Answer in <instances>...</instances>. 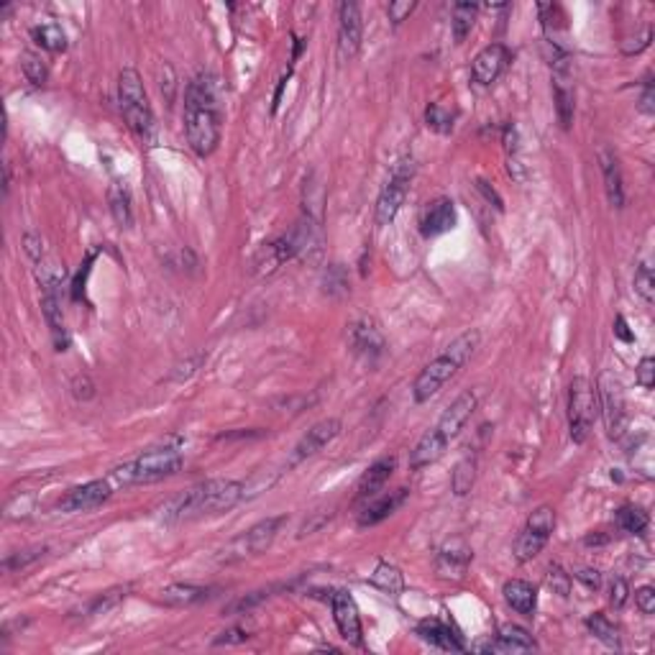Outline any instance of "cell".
<instances>
[{
	"label": "cell",
	"instance_id": "1",
	"mask_svg": "<svg viewBox=\"0 0 655 655\" xmlns=\"http://www.w3.org/2000/svg\"><path fill=\"white\" fill-rule=\"evenodd\" d=\"M185 134L190 149L210 156L220 144V111L216 84L205 75L195 77L185 90Z\"/></svg>",
	"mask_w": 655,
	"mask_h": 655
},
{
	"label": "cell",
	"instance_id": "2",
	"mask_svg": "<svg viewBox=\"0 0 655 655\" xmlns=\"http://www.w3.org/2000/svg\"><path fill=\"white\" fill-rule=\"evenodd\" d=\"M243 484L234 479H208L202 484H195L180 494L177 500L164 507V518L169 522H190L223 515L234 509L235 504L243 500Z\"/></svg>",
	"mask_w": 655,
	"mask_h": 655
},
{
	"label": "cell",
	"instance_id": "3",
	"mask_svg": "<svg viewBox=\"0 0 655 655\" xmlns=\"http://www.w3.org/2000/svg\"><path fill=\"white\" fill-rule=\"evenodd\" d=\"M180 469H182V451L177 446H164V448H149L126 461L123 466H116L108 474V479L116 489L141 487V484H156L162 479H169Z\"/></svg>",
	"mask_w": 655,
	"mask_h": 655
},
{
	"label": "cell",
	"instance_id": "4",
	"mask_svg": "<svg viewBox=\"0 0 655 655\" xmlns=\"http://www.w3.org/2000/svg\"><path fill=\"white\" fill-rule=\"evenodd\" d=\"M118 101H120V113L126 118L128 128L134 131L141 141L154 138V111L149 95L144 90V83L138 72L131 67L120 69L118 75Z\"/></svg>",
	"mask_w": 655,
	"mask_h": 655
},
{
	"label": "cell",
	"instance_id": "5",
	"mask_svg": "<svg viewBox=\"0 0 655 655\" xmlns=\"http://www.w3.org/2000/svg\"><path fill=\"white\" fill-rule=\"evenodd\" d=\"M599 415L597 389L587 376H576L569 386V436L573 443H584Z\"/></svg>",
	"mask_w": 655,
	"mask_h": 655
},
{
	"label": "cell",
	"instance_id": "6",
	"mask_svg": "<svg viewBox=\"0 0 655 655\" xmlns=\"http://www.w3.org/2000/svg\"><path fill=\"white\" fill-rule=\"evenodd\" d=\"M412 174H415V162H412L410 156H404V159H400V162L394 164L392 174H389V180H386V185L382 187V192H379V200H376V210H374L376 226L385 228V226H389L392 220L400 216L404 200H407V192H410Z\"/></svg>",
	"mask_w": 655,
	"mask_h": 655
},
{
	"label": "cell",
	"instance_id": "7",
	"mask_svg": "<svg viewBox=\"0 0 655 655\" xmlns=\"http://www.w3.org/2000/svg\"><path fill=\"white\" fill-rule=\"evenodd\" d=\"M307 241H310V223H307V228H305V223H297L289 234L279 235L277 241L264 243L259 249V253L253 256V271L261 274V277L277 271L285 261H292L297 253L303 252Z\"/></svg>",
	"mask_w": 655,
	"mask_h": 655
},
{
	"label": "cell",
	"instance_id": "8",
	"mask_svg": "<svg viewBox=\"0 0 655 655\" xmlns=\"http://www.w3.org/2000/svg\"><path fill=\"white\" fill-rule=\"evenodd\" d=\"M553 530H555V509L553 507H548V504H543V507H538V509L527 518L525 527H522V533L518 536V540H515V561H518V563L533 561V558L548 545V540L553 536Z\"/></svg>",
	"mask_w": 655,
	"mask_h": 655
},
{
	"label": "cell",
	"instance_id": "9",
	"mask_svg": "<svg viewBox=\"0 0 655 655\" xmlns=\"http://www.w3.org/2000/svg\"><path fill=\"white\" fill-rule=\"evenodd\" d=\"M285 522H287L285 515H277V518H267V520L256 522L253 527H249L243 536H238V538L223 551L220 561L231 563V561H241V558H246V555L264 553L271 543H274V538L279 536V530H282Z\"/></svg>",
	"mask_w": 655,
	"mask_h": 655
},
{
	"label": "cell",
	"instance_id": "10",
	"mask_svg": "<svg viewBox=\"0 0 655 655\" xmlns=\"http://www.w3.org/2000/svg\"><path fill=\"white\" fill-rule=\"evenodd\" d=\"M458 369H461V364L446 351L440 353L438 358H433L428 367H422V371L418 374V379H415V385H412V397H415V403L422 404L428 403V400H433L438 392L454 379Z\"/></svg>",
	"mask_w": 655,
	"mask_h": 655
},
{
	"label": "cell",
	"instance_id": "11",
	"mask_svg": "<svg viewBox=\"0 0 655 655\" xmlns=\"http://www.w3.org/2000/svg\"><path fill=\"white\" fill-rule=\"evenodd\" d=\"M364 41V21L358 3H341L338 5V57L341 62H351L361 51Z\"/></svg>",
	"mask_w": 655,
	"mask_h": 655
},
{
	"label": "cell",
	"instance_id": "12",
	"mask_svg": "<svg viewBox=\"0 0 655 655\" xmlns=\"http://www.w3.org/2000/svg\"><path fill=\"white\" fill-rule=\"evenodd\" d=\"M44 285V295H41V310L51 331V341L57 351H67L69 349V331L65 323V313H62V297H59V277H41Z\"/></svg>",
	"mask_w": 655,
	"mask_h": 655
},
{
	"label": "cell",
	"instance_id": "13",
	"mask_svg": "<svg viewBox=\"0 0 655 655\" xmlns=\"http://www.w3.org/2000/svg\"><path fill=\"white\" fill-rule=\"evenodd\" d=\"M597 400H599V407H602V415H605L609 438H622L624 425H627V412H624L622 389L620 385H617V379H612V374H602Z\"/></svg>",
	"mask_w": 655,
	"mask_h": 655
},
{
	"label": "cell",
	"instance_id": "14",
	"mask_svg": "<svg viewBox=\"0 0 655 655\" xmlns=\"http://www.w3.org/2000/svg\"><path fill=\"white\" fill-rule=\"evenodd\" d=\"M509 65H512V51L507 49L504 44H489V47H484L474 57L471 77H474V83H479L482 87H489V84H494L502 77Z\"/></svg>",
	"mask_w": 655,
	"mask_h": 655
},
{
	"label": "cell",
	"instance_id": "15",
	"mask_svg": "<svg viewBox=\"0 0 655 655\" xmlns=\"http://www.w3.org/2000/svg\"><path fill=\"white\" fill-rule=\"evenodd\" d=\"M116 491V487L111 484V479H95V482H87L83 487L69 489L67 497L59 500V509L62 512H90V509H98L101 504L111 500V494Z\"/></svg>",
	"mask_w": 655,
	"mask_h": 655
},
{
	"label": "cell",
	"instance_id": "16",
	"mask_svg": "<svg viewBox=\"0 0 655 655\" xmlns=\"http://www.w3.org/2000/svg\"><path fill=\"white\" fill-rule=\"evenodd\" d=\"M338 436H341V420H338V418H325V420L315 422V425L300 438V443L295 446L289 466H297V464H303L307 458L318 456L320 451H323L328 443H333Z\"/></svg>",
	"mask_w": 655,
	"mask_h": 655
},
{
	"label": "cell",
	"instance_id": "17",
	"mask_svg": "<svg viewBox=\"0 0 655 655\" xmlns=\"http://www.w3.org/2000/svg\"><path fill=\"white\" fill-rule=\"evenodd\" d=\"M331 609H333V620H336L341 638L349 645H361V617H358V606L353 602L349 591H333L331 594Z\"/></svg>",
	"mask_w": 655,
	"mask_h": 655
},
{
	"label": "cell",
	"instance_id": "18",
	"mask_svg": "<svg viewBox=\"0 0 655 655\" xmlns=\"http://www.w3.org/2000/svg\"><path fill=\"white\" fill-rule=\"evenodd\" d=\"M476 404H479V397H476V392H474V389L461 392L454 403L448 404V410L440 415V420H438V425H436L438 433L451 443V440H454V438L464 430V425L471 420V415H474Z\"/></svg>",
	"mask_w": 655,
	"mask_h": 655
},
{
	"label": "cell",
	"instance_id": "19",
	"mask_svg": "<svg viewBox=\"0 0 655 655\" xmlns=\"http://www.w3.org/2000/svg\"><path fill=\"white\" fill-rule=\"evenodd\" d=\"M471 561H474V551H471L469 543L464 538H454L440 548L436 561V571L440 579H454V581H458V579L466 576Z\"/></svg>",
	"mask_w": 655,
	"mask_h": 655
},
{
	"label": "cell",
	"instance_id": "20",
	"mask_svg": "<svg viewBox=\"0 0 655 655\" xmlns=\"http://www.w3.org/2000/svg\"><path fill=\"white\" fill-rule=\"evenodd\" d=\"M456 228V205L451 198H438L428 202L420 213V234L425 238H438Z\"/></svg>",
	"mask_w": 655,
	"mask_h": 655
},
{
	"label": "cell",
	"instance_id": "21",
	"mask_svg": "<svg viewBox=\"0 0 655 655\" xmlns=\"http://www.w3.org/2000/svg\"><path fill=\"white\" fill-rule=\"evenodd\" d=\"M476 651H484V653H527V651H538V642L520 624H502L497 638L487 645H476Z\"/></svg>",
	"mask_w": 655,
	"mask_h": 655
},
{
	"label": "cell",
	"instance_id": "22",
	"mask_svg": "<svg viewBox=\"0 0 655 655\" xmlns=\"http://www.w3.org/2000/svg\"><path fill=\"white\" fill-rule=\"evenodd\" d=\"M394 469H397V456H382V458H376L369 469L361 474V479L356 484V500L358 502H367L371 497H376L386 487V482L392 479Z\"/></svg>",
	"mask_w": 655,
	"mask_h": 655
},
{
	"label": "cell",
	"instance_id": "23",
	"mask_svg": "<svg viewBox=\"0 0 655 655\" xmlns=\"http://www.w3.org/2000/svg\"><path fill=\"white\" fill-rule=\"evenodd\" d=\"M407 489H394V491H389V494H376V497H371L364 502L361 507V512H358V527H371V525H379L382 520H386L389 515H394L403 502L407 500Z\"/></svg>",
	"mask_w": 655,
	"mask_h": 655
},
{
	"label": "cell",
	"instance_id": "24",
	"mask_svg": "<svg viewBox=\"0 0 655 655\" xmlns=\"http://www.w3.org/2000/svg\"><path fill=\"white\" fill-rule=\"evenodd\" d=\"M599 169H602V177H605L606 200L612 208L622 210L624 208V185H622V169L617 154L602 146L599 149Z\"/></svg>",
	"mask_w": 655,
	"mask_h": 655
},
{
	"label": "cell",
	"instance_id": "25",
	"mask_svg": "<svg viewBox=\"0 0 655 655\" xmlns=\"http://www.w3.org/2000/svg\"><path fill=\"white\" fill-rule=\"evenodd\" d=\"M418 635L425 640L428 645H433L438 651H448V653H461L464 651V642L456 635V630L451 624H446L443 620H422L418 624Z\"/></svg>",
	"mask_w": 655,
	"mask_h": 655
},
{
	"label": "cell",
	"instance_id": "26",
	"mask_svg": "<svg viewBox=\"0 0 655 655\" xmlns=\"http://www.w3.org/2000/svg\"><path fill=\"white\" fill-rule=\"evenodd\" d=\"M504 602L512 606L515 612H520L525 617H533L536 609H538V589L533 587L530 581H522V579H509L502 587Z\"/></svg>",
	"mask_w": 655,
	"mask_h": 655
},
{
	"label": "cell",
	"instance_id": "27",
	"mask_svg": "<svg viewBox=\"0 0 655 655\" xmlns=\"http://www.w3.org/2000/svg\"><path fill=\"white\" fill-rule=\"evenodd\" d=\"M446 448H448V440L440 436L436 428H430V430L418 440V446L410 451V469L420 471L425 469V466H430V464H436L438 458L446 454Z\"/></svg>",
	"mask_w": 655,
	"mask_h": 655
},
{
	"label": "cell",
	"instance_id": "28",
	"mask_svg": "<svg viewBox=\"0 0 655 655\" xmlns=\"http://www.w3.org/2000/svg\"><path fill=\"white\" fill-rule=\"evenodd\" d=\"M351 341L353 349L358 353H367V356H379L382 349H385V336H382L379 325L369 318L358 320V323L353 325Z\"/></svg>",
	"mask_w": 655,
	"mask_h": 655
},
{
	"label": "cell",
	"instance_id": "29",
	"mask_svg": "<svg viewBox=\"0 0 655 655\" xmlns=\"http://www.w3.org/2000/svg\"><path fill=\"white\" fill-rule=\"evenodd\" d=\"M208 587H198V584H169L159 591V599L169 606H192L208 599Z\"/></svg>",
	"mask_w": 655,
	"mask_h": 655
},
{
	"label": "cell",
	"instance_id": "30",
	"mask_svg": "<svg viewBox=\"0 0 655 655\" xmlns=\"http://www.w3.org/2000/svg\"><path fill=\"white\" fill-rule=\"evenodd\" d=\"M108 202H111V213L120 228H131L134 226V208H131V192L120 182H113L108 190Z\"/></svg>",
	"mask_w": 655,
	"mask_h": 655
},
{
	"label": "cell",
	"instance_id": "31",
	"mask_svg": "<svg viewBox=\"0 0 655 655\" xmlns=\"http://www.w3.org/2000/svg\"><path fill=\"white\" fill-rule=\"evenodd\" d=\"M371 587H376L379 591H385L389 597H400L404 589V579L403 571L392 563H379L374 573H371Z\"/></svg>",
	"mask_w": 655,
	"mask_h": 655
},
{
	"label": "cell",
	"instance_id": "32",
	"mask_svg": "<svg viewBox=\"0 0 655 655\" xmlns=\"http://www.w3.org/2000/svg\"><path fill=\"white\" fill-rule=\"evenodd\" d=\"M615 522L622 533H630V536H642L648 530V512L640 509L635 504H624L615 512Z\"/></svg>",
	"mask_w": 655,
	"mask_h": 655
},
{
	"label": "cell",
	"instance_id": "33",
	"mask_svg": "<svg viewBox=\"0 0 655 655\" xmlns=\"http://www.w3.org/2000/svg\"><path fill=\"white\" fill-rule=\"evenodd\" d=\"M476 13H479V5L474 3H456L454 13H451V29H454L456 44H464L466 36L471 34L474 23H476Z\"/></svg>",
	"mask_w": 655,
	"mask_h": 655
},
{
	"label": "cell",
	"instance_id": "34",
	"mask_svg": "<svg viewBox=\"0 0 655 655\" xmlns=\"http://www.w3.org/2000/svg\"><path fill=\"white\" fill-rule=\"evenodd\" d=\"M31 39L41 49L51 51V54H59V51L67 49V34L57 26V23H41L31 29Z\"/></svg>",
	"mask_w": 655,
	"mask_h": 655
},
{
	"label": "cell",
	"instance_id": "35",
	"mask_svg": "<svg viewBox=\"0 0 655 655\" xmlns=\"http://www.w3.org/2000/svg\"><path fill=\"white\" fill-rule=\"evenodd\" d=\"M587 627L589 633H591L597 640H602L605 645H609V648H620V633H617L615 622H609L606 615L597 612V615L587 617Z\"/></svg>",
	"mask_w": 655,
	"mask_h": 655
},
{
	"label": "cell",
	"instance_id": "36",
	"mask_svg": "<svg viewBox=\"0 0 655 655\" xmlns=\"http://www.w3.org/2000/svg\"><path fill=\"white\" fill-rule=\"evenodd\" d=\"M479 341H482V333H479V331H466V333H461L456 341H451V343L446 346V353L454 356L456 361L464 367L471 356H474V351L479 349Z\"/></svg>",
	"mask_w": 655,
	"mask_h": 655
},
{
	"label": "cell",
	"instance_id": "37",
	"mask_svg": "<svg viewBox=\"0 0 655 655\" xmlns=\"http://www.w3.org/2000/svg\"><path fill=\"white\" fill-rule=\"evenodd\" d=\"M21 69H23L26 80L34 84V87H44L47 80H49V69H47L44 59L36 51H23L21 54Z\"/></svg>",
	"mask_w": 655,
	"mask_h": 655
},
{
	"label": "cell",
	"instance_id": "38",
	"mask_svg": "<svg viewBox=\"0 0 655 655\" xmlns=\"http://www.w3.org/2000/svg\"><path fill=\"white\" fill-rule=\"evenodd\" d=\"M476 482V461L474 458H464L458 461L454 476H451V487H454L456 497H466Z\"/></svg>",
	"mask_w": 655,
	"mask_h": 655
},
{
	"label": "cell",
	"instance_id": "39",
	"mask_svg": "<svg viewBox=\"0 0 655 655\" xmlns=\"http://www.w3.org/2000/svg\"><path fill=\"white\" fill-rule=\"evenodd\" d=\"M454 120L456 113L451 108L440 105V102H430L428 111H425V123L428 128H433L438 134H451L454 131Z\"/></svg>",
	"mask_w": 655,
	"mask_h": 655
},
{
	"label": "cell",
	"instance_id": "40",
	"mask_svg": "<svg viewBox=\"0 0 655 655\" xmlns=\"http://www.w3.org/2000/svg\"><path fill=\"white\" fill-rule=\"evenodd\" d=\"M47 553V545H34V548H26V551H18V553H11L5 561H3V569L11 571H23L26 566H31L34 561H39L41 555Z\"/></svg>",
	"mask_w": 655,
	"mask_h": 655
},
{
	"label": "cell",
	"instance_id": "41",
	"mask_svg": "<svg viewBox=\"0 0 655 655\" xmlns=\"http://www.w3.org/2000/svg\"><path fill=\"white\" fill-rule=\"evenodd\" d=\"M635 292L645 300L648 305H653L655 300V277L653 270L648 264H640L635 271Z\"/></svg>",
	"mask_w": 655,
	"mask_h": 655
},
{
	"label": "cell",
	"instance_id": "42",
	"mask_svg": "<svg viewBox=\"0 0 655 655\" xmlns=\"http://www.w3.org/2000/svg\"><path fill=\"white\" fill-rule=\"evenodd\" d=\"M545 581H548V587L553 589L558 597H569V594H571V576L563 571L558 563H553V566L548 569Z\"/></svg>",
	"mask_w": 655,
	"mask_h": 655
},
{
	"label": "cell",
	"instance_id": "43",
	"mask_svg": "<svg viewBox=\"0 0 655 655\" xmlns=\"http://www.w3.org/2000/svg\"><path fill=\"white\" fill-rule=\"evenodd\" d=\"M415 8H418V3L415 0H392L389 5H386V16L389 21L394 23V26H400L403 21L415 13Z\"/></svg>",
	"mask_w": 655,
	"mask_h": 655
},
{
	"label": "cell",
	"instance_id": "44",
	"mask_svg": "<svg viewBox=\"0 0 655 655\" xmlns=\"http://www.w3.org/2000/svg\"><path fill=\"white\" fill-rule=\"evenodd\" d=\"M651 41H653V29L648 26V29H642V34L635 36V39H627L624 44H622V51L627 54V57H633V54H642V51L651 47Z\"/></svg>",
	"mask_w": 655,
	"mask_h": 655
},
{
	"label": "cell",
	"instance_id": "45",
	"mask_svg": "<svg viewBox=\"0 0 655 655\" xmlns=\"http://www.w3.org/2000/svg\"><path fill=\"white\" fill-rule=\"evenodd\" d=\"M635 379H638V385L642 386V389H653V385H655V358L653 356H645V358L640 361Z\"/></svg>",
	"mask_w": 655,
	"mask_h": 655
},
{
	"label": "cell",
	"instance_id": "46",
	"mask_svg": "<svg viewBox=\"0 0 655 655\" xmlns=\"http://www.w3.org/2000/svg\"><path fill=\"white\" fill-rule=\"evenodd\" d=\"M627 597H630V587H627V581L622 579V576H615L612 579V584H609V602L617 606H624L627 602Z\"/></svg>",
	"mask_w": 655,
	"mask_h": 655
},
{
	"label": "cell",
	"instance_id": "47",
	"mask_svg": "<svg viewBox=\"0 0 655 655\" xmlns=\"http://www.w3.org/2000/svg\"><path fill=\"white\" fill-rule=\"evenodd\" d=\"M72 394L77 397V400H93L95 397V385L90 382V376H84V374H80V376H75L72 379Z\"/></svg>",
	"mask_w": 655,
	"mask_h": 655
},
{
	"label": "cell",
	"instance_id": "48",
	"mask_svg": "<svg viewBox=\"0 0 655 655\" xmlns=\"http://www.w3.org/2000/svg\"><path fill=\"white\" fill-rule=\"evenodd\" d=\"M635 605L642 615H653L655 612V589L653 587H640L635 591Z\"/></svg>",
	"mask_w": 655,
	"mask_h": 655
},
{
	"label": "cell",
	"instance_id": "49",
	"mask_svg": "<svg viewBox=\"0 0 655 655\" xmlns=\"http://www.w3.org/2000/svg\"><path fill=\"white\" fill-rule=\"evenodd\" d=\"M252 638L243 627H231V630H226V633H220L218 638L213 640V645H238V642H246V640Z\"/></svg>",
	"mask_w": 655,
	"mask_h": 655
},
{
	"label": "cell",
	"instance_id": "50",
	"mask_svg": "<svg viewBox=\"0 0 655 655\" xmlns=\"http://www.w3.org/2000/svg\"><path fill=\"white\" fill-rule=\"evenodd\" d=\"M576 579L587 589H594V591L602 587V573L597 569H581V571H576Z\"/></svg>",
	"mask_w": 655,
	"mask_h": 655
},
{
	"label": "cell",
	"instance_id": "51",
	"mask_svg": "<svg viewBox=\"0 0 655 655\" xmlns=\"http://www.w3.org/2000/svg\"><path fill=\"white\" fill-rule=\"evenodd\" d=\"M615 336L620 338V341H624V343H633V341H635V336H633L630 328H627V320L622 318V315H617V320H615Z\"/></svg>",
	"mask_w": 655,
	"mask_h": 655
},
{
	"label": "cell",
	"instance_id": "52",
	"mask_svg": "<svg viewBox=\"0 0 655 655\" xmlns=\"http://www.w3.org/2000/svg\"><path fill=\"white\" fill-rule=\"evenodd\" d=\"M640 111L648 113V116L653 113V84L651 83L645 84V93H642V101H640Z\"/></svg>",
	"mask_w": 655,
	"mask_h": 655
},
{
	"label": "cell",
	"instance_id": "53",
	"mask_svg": "<svg viewBox=\"0 0 655 655\" xmlns=\"http://www.w3.org/2000/svg\"><path fill=\"white\" fill-rule=\"evenodd\" d=\"M476 187H479V190H482V192L487 195L489 202L494 200V208H497V210H502V200H500V195H497V192H494V190H491V187H489L484 180H476Z\"/></svg>",
	"mask_w": 655,
	"mask_h": 655
}]
</instances>
